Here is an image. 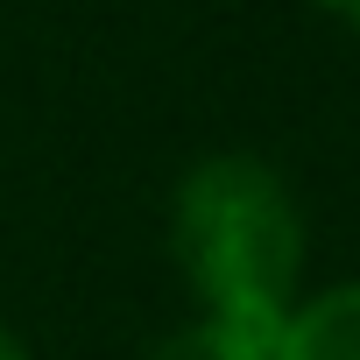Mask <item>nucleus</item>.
Returning a JSON list of instances; mask_svg holds the SVG:
<instances>
[{
    "label": "nucleus",
    "mask_w": 360,
    "mask_h": 360,
    "mask_svg": "<svg viewBox=\"0 0 360 360\" xmlns=\"http://www.w3.org/2000/svg\"><path fill=\"white\" fill-rule=\"evenodd\" d=\"M318 8H325V15H339L346 29H360V0H318Z\"/></svg>",
    "instance_id": "20e7f679"
},
{
    "label": "nucleus",
    "mask_w": 360,
    "mask_h": 360,
    "mask_svg": "<svg viewBox=\"0 0 360 360\" xmlns=\"http://www.w3.org/2000/svg\"><path fill=\"white\" fill-rule=\"evenodd\" d=\"M169 248L198 311L283 325L304 283V212L262 155H205L169 198Z\"/></svg>",
    "instance_id": "f257e3e1"
},
{
    "label": "nucleus",
    "mask_w": 360,
    "mask_h": 360,
    "mask_svg": "<svg viewBox=\"0 0 360 360\" xmlns=\"http://www.w3.org/2000/svg\"><path fill=\"white\" fill-rule=\"evenodd\" d=\"M276 332L283 325H248V318L191 311L169 339H155L148 360H276Z\"/></svg>",
    "instance_id": "7ed1b4c3"
},
{
    "label": "nucleus",
    "mask_w": 360,
    "mask_h": 360,
    "mask_svg": "<svg viewBox=\"0 0 360 360\" xmlns=\"http://www.w3.org/2000/svg\"><path fill=\"white\" fill-rule=\"evenodd\" d=\"M276 360H360V283L297 297L276 332Z\"/></svg>",
    "instance_id": "f03ea898"
},
{
    "label": "nucleus",
    "mask_w": 360,
    "mask_h": 360,
    "mask_svg": "<svg viewBox=\"0 0 360 360\" xmlns=\"http://www.w3.org/2000/svg\"><path fill=\"white\" fill-rule=\"evenodd\" d=\"M0 360H29V346H22V339H15L8 325H0Z\"/></svg>",
    "instance_id": "39448f33"
}]
</instances>
